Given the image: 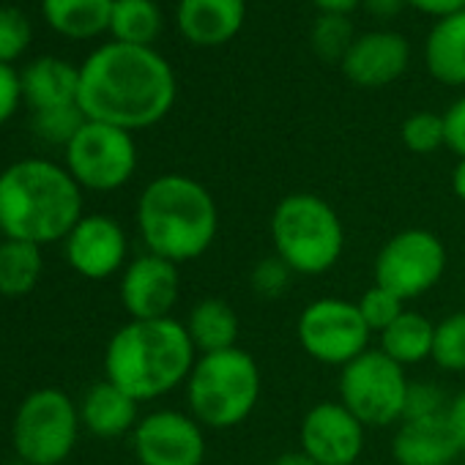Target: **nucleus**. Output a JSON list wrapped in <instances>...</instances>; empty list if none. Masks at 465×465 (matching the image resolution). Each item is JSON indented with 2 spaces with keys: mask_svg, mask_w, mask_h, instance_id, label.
<instances>
[{
  "mask_svg": "<svg viewBox=\"0 0 465 465\" xmlns=\"http://www.w3.org/2000/svg\"><path fill=\"white\" fill-rule=\"evenodd\" d=\"M175 96V72L153 47L110 42L80 69L77 104L88 121L148 129L173 110Z\"/></svg>",
  "mask_w": 465,
  "mask_h": 465,
  "instance_id": "1",
  "label": "nucleus"
},
{
  "mask_svg": "<svg viewBox=\"0 0 465 465\" xmlns=\"http://www.w3.org/2000/svg\"><path fill=\"white\" fill-rule=\"evenodd\" d=\"M80 189L72 173L53 162H15L0 173V232L39 247L66 239L83 219Z\"/></svg>",
  "mask_w": 465,
  "mask_h": 465,
  "instance_id": "2",
  "label": "nucleus"
},
{
  "mask_svg": "<svg viewBox=\"0 0 465 465\" xmlns=\"http://www.w3.org/2000/svg\"><path fill=\"white\" fill-rule=\"evenodd\" d=\"M137 230L151 255L181 266L203 258L213 247L219 208L200 181L167 173L143 189L137 200Z\"/></svg>",
  "mask_w": 465,
  "mask_h": 465,
  "instance_id": "3",
  "label": "nucleus"
},
{
  "mask_svg": "<svg viewBox=\"0 0 465 465\" xmlns=\"http://www.w3.org/2000/svg\"><path fill=\"white\" fill-rule=\"evenodd\" d=\"M194 361L197 351L181 321H129L107 342L104 372L137 402H151L183 386Z\"/></svg>",
  "mask_w": 465,
  "mask_h": 465,
  "instance_id": "4",
  "label": "nucleus"
},
{
  "mask_svg": "<svg viewBox=\"0 0 465 465\" xmlns=\"http://www.w3.org/2000/svg\"><path fill=\"white\" fill-rule=\"evenodd\" d=\"M274 255L302 277L331 272L345 250V227L329 200L312 192L285 194L272 211Z\"/></svg>",
  "mask_w": 465,
  "mask_h": 465,
  "instance_id": "5",
  "label": "nucleus"
},
{
  "mask_svg": "<svg viewBox=\"0 0 465 465\" xmlns=\"http://www.w3.org/2000/svg\"><path fill=\"white\" fill-rule=\"evenodd\" d=\"M189 413L208 430H232L258 408L263 375L255 356L244 348L197 356L186 378Z\"/></svg>",
  "mask_w": 465,
  "mask_h": 465,
  "instance_id": "6",
  "label": "nucleus"
},
{
  "mask_svg": "<svg viewBox=\"0 0 465 465\" xmlns=\"http://www.w3.org/2000/svg\"><path fill=\"white\" fill-rule=\"evenodd\" d=\"M408 386L405 367L391 361L381 348L364 351L340 370V402L364 427H391L402 421Z\"/></svg>",
  "mask_w": 465,
  "mask_h": 465,
  "instance_id": "7",
  "label": "nucleus"
},
{
  "mask_svg": "<svg viewBox=\"0 0 465 465\" xmlns=\"http://www.w3.org/2000/svg\"><path fill=\"white\" fill-rule=\"evenodd\" d=\"M80 430V413L66 391L39 389L25 397L15 419V449L28 465H58L64 462Z\"/></svg>",
  "mask_w": 465,
  "mask_h": 465,
  "instance_id": "8",
  "label": "nucleus"
},
{
  "mask_svg": "<svg viewBox=\"0 0 465 465\" xmlns=\"http://www.w3.org/2000/svg\"><path fill=\"white\" fill-rule=\"evenodd\" d=\"M372 274L375 285L394 293L400 302H413L443 280L446 247L432 230H400L381 247Z\"/></svg>",
  "mask_w": 465,
  "mask_h": 465,
  "instance_id": "9",
  "label": "nucleus"
},
{
  "mask_svg": "<svg viewBox=\"0 0 465 465\" xmlns=\"http://www.w3.org/2000/svg\"><path fill=\"white\" fill-rule=\"evenodd\" d=\"M296 337L312 361L342 370L364 351H370L372 331L364 323L356 302L326 296L310 302L302 310L296 321Z\"/></svg>",
  "mask_w": 465,
  "mask_h": 465,
  "instance_id": "10",
  "label": "nucleus"
},
{
  "mask_svg": "<svg viewBox=\"0 0 465 465\" xmlns=\"http://www.w3.org/2000/svg\"><path fill=\"white\" fill-rule=\"evenodd\" d=\"M66 170L85 189H121L137 170V145L132 132L99 121H85V126L66 145Z\"/></svg>",
  "mask_w": 465,
  "mask_h": 465,
  "instance_id": "11",
  "label": "nucleus"
},
{
  "mask_svg": "<svg viewBox=\"0 0 465 465\" xmlns=\"http://www.w3.org/2000/svg\"><path fill=\"white\" fill-rule=\"evenodd\" d=\"M132 449L140 465H205L203 424L173 408L143 416L132 430Z\"/></svg>",
  "mask_w": 465,
  "mask_h": 465,
  "instance_id": "12",
  "label": "nucleus"
},
{
  "mask_svg": "<svg viewBox=\"0 0 465 465\" xmlns=\"http://www.w3.org/2000/svg\"><path fill=\"white\" fill-rule=\"evenodd\" d=\"M364 424L337 400L312 405L299 427V449L318 465H356L364 451Z\"/></svg>",
  "mask_w": 465,
  "mask_h": 465,
  "instance_id": "13",
  "label": "nucleus"
},
{
  "mask_svg": "<svg viewBox=\"0 0 465 465\" xmlns=\"http://www.w3.org/2000/svg\"><path fill=\"white\" fill-rule=\"evenodd\" d=\"M181 296L178 266L159 255H140L126 263L121 277V304L132 321L173 318V307Z\"/></svg>",
  "mask_w": 465,
  "mask_h": 465,
  "instance_id": "14",
  "label": "nucleus"
},
{
  "mask_svg": "<svg viewBox=\"0 0 465 465\" xmlns=\"http://www.w3.org/2000/svg\"><path fill=\"white\" fill-rule=\"evenodd\" d=\"M129 242L124 227L104 213L83 216L66 236V261L85 280H107L126 266Z\"/></svg>",
  "mask_w": 465,
  "mask_h": 465,
  "instance_id": "15",
  "label": "nucleus"
},
{
  "mask_svg": "<svg viewBox=\"0 0 465 465\" xmlns=\"http://www.w3.org/2000/svg\"><path fill=\"white\" fill-rule=\"evenodd\" d=\"M411 64V45L397 31L359 34L340 69L345 80L359 88H383L405 74Z\"/></svg>",
  "mask_w": 465,
  "mask_h": 465,
  "instance_id": "16",
  "label": "nucleus"
},
{
  "mask_svg": "<svg viewBox=\"0 0 465 465\" xmlns=\"http://www.w3.org/2000/svg\"><path fill=\"white\" fill-rule=\"evenodd\" d=\"M178 31L194 47H222L239 36L247 0H178Z\"/></svg>",
  "mask_w": 465,
  "mask_h": 465,
  "instance_id": "17",
  "label": "nucleus"
},
{
  "mask_svg": "<svg viewBox=\"0 0 465 465\" xmlns=\"http://www.w3.org/2000/svg\"><path fill=\"white\" fill-rule=\"evenodd\" d=\"M446 413L400 421L391 440L397 465H451L462 454Z\"/></svg>",
  "mask_w": 465,
  "mask_h": 465,
  "instance_id": "18",
  "label": "nucleus"
},
{
  "mask_svg": "<svg viewBox=\"0 0 465 465\" xmlns=\"http://www.w3.org/2000/svg\"><path fill=\"white\" fill-rule=\"evenodd\" d=\"M424 64L440 85H465V12L435 20L424 42Z\"/></svg>",
  "mask_w": 465,
  "mask_h": 465,
  "instance_id": "19",
  "label": "nucleus"
},
{
  "mask_svg": "<svg viewBox=\"0 0 465 465\" xmlns=\"http://www.w3.org/2000/svg\"><path fill=\"white\" fill-rule=\"evenodd\" d=\"M20 83H23V99L31 104L34 113L66 107V104H77L80 69L58 58H39L20 74Z\"/></svg>",
  "mask_w": 465,
  "mask_h": 465,
  "instance_id": "20",
  "label": "nucleus"
},
{
  "mask_svg": "<svg viewBox=\"0 0 465 465\" xmlns=\"http://www.w3.org/2000/svg\"><path fill=\"white\" fill-rule=\"evenodd\" d=\"M137 400L113 381L91 386L80 405V421L99 438H118L137 427Z\"/></svg>",
  "mask_w": 465,
  "mask_h": 465,
  "instance_id": "21",
  "label": "nucleus"
},
{
  "mask_svg": "<svg viewBox=\"0 0 465 465\" xmlns=\"http://www.w3.org/2000/svg\"><path fill=\"white\" fill-rule=\"evenodd\" d=\"M183 326L189 331V340H192L197 356L236 348L239 331H242L239 312L232 310V304H227L224 299H203V302H197L189 310V318H186Z\"/></svg>",
  "mask_w": 465,
  "mask_h": 465,
  "instance_id": "22",
  "label": "nucleus"
},
{
  "mask_svg": "<svg viewBox=\"0 0 465 465\" xmlns=\"http://www.w3.org/2000/svg\"><path fill=\"white\" fill-rule=\"evenodd\" d=\"M381 351L397 361L400 367H411V364H421L427 359H432V342H435V323L427 321L424 315L405 310L391 326H386L381 334Z\"/></svg>",
  "mask_w": 465,
  "mask_h": 465,
  "instance_id": "23",
  "label": "nucleus"
},
{
  "mask_svg": "<svg viewBox=\"0 0 465 465\" xmlns=\"http://www.w3.org/2000/svg\"><path fill=\"white\" fill-rule=\"evenodd\" d=\"M115 0H42L47 23L69 39H91L110 31Z\"/></svg>",
  "mask_w": 465,
  "mask_h": 465,
  "instance_id": "24",
  "label": "nucleus"
},
{
  "mask_svg": "<svg viewBox=\"0 0 465 465\" xmlns=\"http://www.w3.org/2000/svg\"><path fill=\"white\" fill-rule=\"evenodd\" d=\"M42 250L31 242L6 239L0 244V293L4 296H25L36 288L42 277Z\"/></svg>",
  "mask_w": 465,
  "mask_h": 465,
  "instance_id": "25",
  "label": "nucleus"
},
{
  "mask_svg": "<svg viewBox=\"0 0 465 465\" xmlns=\"http://www.w3.org/2000/svg\"><path fill=\"white\" fill-rule=\"evenodd\" d=\"M110 31L121 45L151 47L162 31V12L153 0H115Z\"/></svg>",
  "mask_w": 465,
  "mask_h": 465,
  "instance_id": "26",
  "label": "nucleus"
},
{
  "mask_svg": "<svg viewBox=\"0 0 465 465\" xmlns=\"http://www.w3.org/2000/svg\"><path fill=\"white\" fill-rule=\"evenodd\" d=\"M356 42V31L348 15H318L310 28V47L326 64H342Z\"/></svg>",
  "mask_w": 465,
  "mask_h": 465,
  "instance_id": "27",
  "label": "nucleus"
},
{
  "mask_svg": "<svg viewBox=\"0 0 465 465\" xmlns=\"http://www.w3.org/2000/svg\"><path fill=\"white\" fill-rule=\"evenodd\" d=\"M432 361L443 372H465V310L435 323Z\"/></svg>",
  "mask_w": 465,
  "mask_h": 465,
  "instance_id": "28",
  "label": "nucleus"
},
{
  "mask_svg": "<svg viewBox=\"0 0 465 465\" xmlns=\"http://www.w3.org/2000/svg\"><path fill=\"white\" fill-rule=\"evenodd\" d=\"M400 137H402V145L411 153H419V156L435 153L438 148L446 145L443 115L430 113V110H419V113H413V115H408L402 121Z\"/></svg>",
  "mask_w": 465,
  "mask_h": 465,
  "instance_id": "29",
  "label": "nucleus"
},
{
  "mask_svg": "<svg viewBox=\"0 0 465 465\" xmlns=\"http://www.w3.org/2000/svg\"><path fill=\"white\" fill-rule=\"evenodd\" d=\"M85 113L80 110V104H66V107H53V110H42L34 115V132L55 145H69L74 140V134L85 126Z\"/></svg>",
  "mask_w": 465,
  "mask_h": 465,
  "instance_id": "30",
  "label": "nucleus"
},
{
  "mask_svg": "<svg viewBox=\"0 0 465 465\" xmlns=\"http://www.w3.org/2000/svg\"><path fill=\"white\" fill-rule=\"evenodd\" d=\"M364 323L370 326L372 334H381L386 326H391L402 312H405V302H400L394 293L383 291L381 285H372L361 293V299L356 302Z\"/></svg>",
  "mask_w": 465,
  "mask_h": 465,
  "instance_id": "31",
  "label": "nucleus"
},
{
  "mask_svg": "<svg viewBox=\"0 0 465 465\" xmlns=\"http://www.w3.org/2000/svg\"><path fill=\"white\" fill-rule=\"evenodd\" d=\"M31 45V25L20 9H0V64H12Z\"/></svg>",
  "mask_w": 465,
  "mask_h": 465,
  "instance_id": "32",
  "label": "nucleus"
},
{
  "mask_svg": "<svg viewBox=\"0 0 465 465\" xmlns=\"http://www.w3.org/2000/svg\"><path fill=\"white\" fill-rule=\"evenodd\" d=\"M291 280H293V272L277 255L258 261L252 274H250L252 293L261 296V299H280L288 291Z\"/></svg>",
  "mask_w": 465,
  "mask_h": 465,
  "instance_id": "33",
  "label": "nucleus"
},
{
  "mask_svg": "<svg viewBox=\"0 0 465 465\" xmlns=\"http://www.w3.org/2000/svg\"><path fill=\"white\" fill-rule=\"evenodd\" d=\"M449 411L446 394L432 383H411L405 397V413L402 419H430L443 416Z\"/></svg>",
  "mask_w": 465,
  "mask_h": 465,
  "instance_id": "34",
  "label": "nucleus"
},
{
  "mask_svg": "<svg viewBox=\"0 0 465 465\" xmlns=\"http://www.w3.org/2000/svg\"><path fill=\"white\" fill-rule=\"evenodd\" d=\"M443 129H446V148L460 159H465V96H460L443 113Z\"/></svg>",
  "mask_w": 465,
  "mask_h": 465,
  "instance_id": "35",
  "label": "nucleus"
},
{
  "mask_svg": "<svg viewBox=\"0 0 465 465\" xmlns=\"http://www.w3.org/2000/svg\"><path fill=\"white\" fill-rule=\"evenodd\" d=\"M20 99H23L20 74L9 64H0V124H6L15 115Z\"/></svg>",
  "mask_w": 465,
  "mask_h": 465,
  "instance_id": "36",
  "label": "nucleus"
},
{
  "mask_svg": "<svg viewBox=\"0 0 465 465\" xmlns=\"http://www.w3.org/2000/svg\"><path fill=\"white\" fill-rule=\"evenodd\" d=\"M408 6L421 12V15H430V17L440 20V17L465 12V0H408Z\"/></svg>",
  "mask_w": 465,
  "mask_h": 465,
  "instance_id": "37",
  "label": "nucleus"
},
{
  "mask_svg": "<svg viewBox=\"0 0 465 465\" xmlns=\"http://www.w3.org/2000/svg\"><path fill=\"white\" fill-rule=\"evenodd\" d=\"M449 424L454 430V438L460 443V451L465 454V391H460L451 402H449Z\"/></svg>",
  "mask_w": 465,
  "mask_h": 465,
  "instance_id": "38",
  "label": "nucleus"
},
{
  "mask_svg": "<svg viewBox=\"0 0 465 465\" xmlns=\"http://www.w3.org/2000/svg\"><path fill=\"white\" fill-rule=\"evenodd\" d=\"M361 6L378 20H391V17H400V12L408 6V0H364Z\"/></svg>",
  "mask_w": 465,
  "mask_h": 465,
  "instance_id": "39",
  "label": "nucleus"
},
{
  "mask_svg": "<svg viewBox=\"0 0 465 465\" xmlns=\"http://www.w3.org/2000/svg\"><path fill=\"white\" fill-rule=\"evenodd\" d=\"M321 15H351L364 0H312Z\"/></svg>",
  "mask_w": 465,
  "mask_h": 465,
  "instance_id": "40",
  "label": "nucleus"
},
{
  "mask_svg": "<svg viewBox=\"0 0 465 465\" xmlns=\"http://www.w3.org/2000/svg\"><path fill=\"white\" fill-rule=\"evenodd\" d=\"M272 465H318L307 451H302V449H296V451H282Z\"/></svg>",
  "mask_w": 465,
  "mask_h": 465,
  "instance_id": "41",
  "label": "nucleus"
},
{
  "mask_svg": "<svg viewBox=\"0 0 465 465\" xmlns=\"http://www.w3.org/2000/svg\"><path fill=\"white\" fill-rule=\"evenodd\" d=\"M451 192L457 200L465 203V159H457V164L451 170Z\"/></svg>",
  "mask_w": 465,
  "mask_h": 465,
  "instance_id": "42",
  "label": "nucleus"
}]
</instances>
